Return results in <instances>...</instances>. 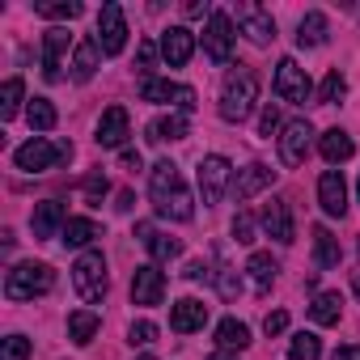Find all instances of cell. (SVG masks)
Here are the masks:
<instances>
[{
  "mask_svg": "<svg viewBox=\"0 0 360 360\" xmlns=\"http://www.w3.org/2000/svg\"><path fill=\"white\" fill-rule=\"evenodd\" d=\"M148 200H153L157 217H165V221L187 225L195 217V200H191V191H187V183H183V174H178L174 161H157L153 165V174H148Z\"/></svg>",
  "mask_w": 360,
  "mask_h": 360,
  "instance_id": "6da1fadb",
  "label": "cell"
},
{
  "mask_svg": "<svg viewBox=\"0 0 360 360\" xmlns=\"http://www.w3.org/2000/svg\"><path fill=\"white\" fill-rule=\"evenodd\" d=\"M259 102V72L238 64L229 77H225V89H221V119L225 123H246L250 110Z\"/></svg>",
  "mask_w": 360,
  "mask_h": 360,
  "instance_id": "7a4b0ae2",
  "label": "cell"
},
{
  "mask_svg": "<svg viewBox=\"0 0 360 360\" xmlns=\"http://www.w3.org/2000/svg\"><path fill=\"white\" fill-rule=\"evenodd\" d=\"M51 288H56V271L47 263L26 259V263H13L5 271V297L9 301H34V297H47Z\"/></svg>",
  "mask_w": 360,
  "mask_h": 360,
  "instance_id": "3957f363",
  "label": "cell"
},
{
  "mask_svg": "<svg viewBox=\"0 0 360 360\" xmlns=\"http://www.w3.org/2000/svg\"><path fill=\"white\" fill-rule=\"evenodd\" d=\"M72 284H77L81 301H89V305H98V301L106 297L110 276H106V259H102V250H85V255L72 263Z\"/></svg>",
  "mask_w": 360,
  "mask_h": 360,
  "instance_id": "277c9868",
  "label": "cell"
},
{
  "mask_svg": "<svg viewBox=\"0 0 360 360\" xmlns=\"http://www.w3.org/2000/svg\"><path fill=\"white\" fill-rule=\"evenodd\" d=\"M68 157H72V144H51L47 136H34V140H26V144L13 153L18 169H26V174H47V169H56V165L68 161Z\"/></svg>",
  "mask_w": 360,
  "mask_h": 360,
  "instance_id": "5b68a950",
  "label": "cell"
},
{
  "mask_svg": "<svg viewBox=\"0 0 360 360\" xmlns=\"http://www.w3.org/2000/svg\"><path fill=\"white\" fill-rule=\"evenodd\" d=\"M140 98H144V102H157V106H174V110H183V115L195 110V89H191V85L161 81V77L140 81Z\"/></svg>",
  "mask_w": 360,
  "mask_h": 360,
  "instance_id": "8992f818",
  "label": "cell"
},
{
  "mask_svg": "<svg viewBox=\"0 0 360 360\" xmlns=\"http://www.w3.org/2000/svg\"><path fill=\"white\" fill-rule=\"evenodd\" d=\"M225 191H233V165L221 153H212L200 161V195H204V204H221Z\"/></svg>",
  "mask_w": 360,
  "mask_h": 360,
  "instance_id": "52a82bcc",
  "label": "cell"
},
{
  "mask_svg": "<svg viewBox=\"0 0 360 360\" xmlns=\"http://www.w3.org/2000/svg\"><path fill=\"white\" fill-rule=\"evenodd\" d=\"M276 94H280L284 102H292V106H305V102H309V94H314L309 72H305L292 56H284V60L276 64Z\"/></svg>",
  "mask_w": 360,
  "mask_h": 360,
  "instance_id": "ba28073f",
  "label": "cell"
},
{
  "mask_svg": "<svg viewBox=\"0 0 360 360\" xmlns=\"http://www.w3.org/2000/svg\"><path fill=\"white\" fill-rule=\"evenodd\" d=\"M233 18L229 13H212L208 26H204V51L212 64H229L233 60Z\"/></svg>",
  "mask_w": 360,
  "mask_h": 360,
  "instance_id": "9c48e42d",
  "label": "cell"
},
{
  "mask_svg": "<svg viewBox=\"0 0 360 360\" xmlns=\"http://www.w3.org/2000/svg\"><path fill=\"white\" fill-rule=\"evenodd\" d=\"M98 47H102V56H119L123 47H127V18H123V9L119 5H102V13H98Z\"/></svg>",
  "mask_w": 360,
  "mask_h": 360,
  "instance_id": "30bf717a",
  "label": "cell"
},
{
  "mask_svg": "<svg viewBox=\"0 0 360 360\" xmlns=\"http://www.w3.org/2000/svg\"><path fill=\"white\" fill-rule=\"evenodd\" d=\"M309 144H314V127H309V119H292V123H284V131H280V161H284V165H305Z\"/></svg>",
  "mask_w": 360,
  "mask_h": 360,
  "instance_id": "8fae6325",
  "label": "cell"
},
{
  "mask_svg": "<svg viewBox=\"0 0 360 360\" xmlns=\"http://www.w3.org/2000/svg\"><path fill=\"white\" fill-rule=\"evenodd\" d=\"M68 47H72V34H68L64 26H51L47 39H43V77H47V81H60V77H64Z\"/></svg>",
  "mask_w": 360,
  "mask_h": 360,
  "instance_id": "7c38bea8",
  "label": "cell"
},
{
  "mask_svg": "<svg viewBox=\"0 0 360 360\" xmlns=\"http://www.w3.org/2000/svg\"><path fill=\"white\" fill-rule=\"evenodd\" d=\"M161 297H165V271L157 263L136 267V276H131V305H161Z\"/></svg>",
  "mask_w": 360,
  "mask_h": 360,
  "instance_id": "4fadbf2b",
  "label": "cell"
},
{
  "mask_svg": "<svg viewBox=\"0 0 360 360\" xmlns=\"http://www.w3.org/2000/svg\"><path fill=\"white\" fill-rule=\"evenodd\" d=\"M276 183V169L271 165H263V161H250L246 169H238L233 174V200L238 204H246V200H255L259 191H267Z\"/></svg>",
  "mask_w": 360,
  "mask_h": 360,
  "instance_id": "5bb4252c",
  "label": "cell"
},
{
  "mask_svg": "<svg viewBox=\"0 0 360 360\" xmlns=\"http://www.w3.org/2000/svg\"><path fill=\"white\" fill-rule=\"evenodd\" d=\"M238 22H242V34L255 43V47H271L276 43V18L259 5H242L238 9Z\"/></svg>",
  "mask_w": 360,
  "mask_h": 360,
  "instance_id": "9a60e30c",
  "label": "cell"
},
{
  "mask_svg": "<svg viewBox=\"0 0 360 360\" xmlns=\"http://www.w3.org/2000/svg\"><path fill=\"white\" fill-rule=\"evenodd\" d=\"M318 204L326 217H343L347 212V183H343V169H322L318 178Z\"/></svg>",
  "mask_w": 360,
  "mask_h": 360,
  "instance_id": "2e32d148",
  "label": "cell"
},
{
  "mask_svg": "<svg viewBox=\"0 0 360 360\" xmlns=\"http://www.w3.org/2000/svg\"><path fill=\"white\" fill-rule=\"evenodd\" d=\"M127 136H131V119H127V110H123V106H106L102 119H98V136H94V140H98L102 148H123Z\"/></svg>",
  "mask_w": 360,
  "mask_h": 360,
  "instance_id": "e0dca14e",
  "label": "cell"
},
{
  "mask_svg": "<svg viewBox=\"0 0 360 360\" xmlns=\"http://www.w3.org/2000/svg\"><path fill=\"white\" fill-rule=\"evenodd\" d=\"M259 225H263V233H267V238H276L280 246H292V242H297V229H292V212H288V204H284V200H271V204L263 208Z\"/></svg>",
  "mask_w": 360,
  "mask_h": 360,
  "instance_id": "ac0fdd59",
  "label": "cell"
},
{
  "mask_svg": "<svg viewBox=\"0 0 360 360\" xmlns=\"http://www.w3.org/2000/svg\"><path fill=\"white\" fill-rule=\"evenodd\" d=\"M161 56H165L169 68H183V64L195 56V34H191L187 26H169V30L161 34Z\"/></svg>",
  "mask_w": 360,
  "mask_h": 360,
  "instance_id": "d6986e66",
  "label": "cell"
},
{
  "mask_svg": "<svg viewBox=\"0 0 360 360\" xmlns=\"http://www.w3.org/2000/svg\"><path fill=\"white\" fill-rule=\"evenodd\" d=\"M204 322H208V305L200 301V297H183L174 309H169V326L178 330V335H191V330H204Z\"/></svg>",
  "mask_w": 360,
  "mask_h": 360,
  "instance_id": "ffe728a7",
  "label": "cell"
},
{
  "mask_svg": "<svg viewBox=\"0 0 360 360\" xmlns=\"http://www.w3.org/2000/svg\"><path fill=\"white\" fill-rule=\"evenodd\" d=\"M64 225H68V217H64V204L60 200H43L34 208V217H30L34 238H56V233H64Z\"/></svg>",
  "mask_w": 360,
  "mask_h": 360,
  "instance_id": "44dd1931",
  "label": "cell"
},
{
  "mask_svg": "<svg viewBox=\"0 0 360 360\" xmlns=\"http://www.w3.org/2000/svg\"><path fill=\"white\" fill-rule=\"evenodd\" d=\"M136 233H140V242L148 246V255H153L157 263H169V259H178V255H183V242H178V238H169V233H157L148 221H144V225H136Z\"/></svg>",
  "mask_w": 360,
  "mask_h": 360,
  "instance_id": "7402d4cb",
  "label": "cell"
},
{
  "mask_svg": "<svg viewBox=\"0 0 360 360\" xmlns=\"http://www.w3.org/2000/svg\"><path fill=\"white\" fill-rule=\"evenodd\" d=\"M318 153L326 157V165H343V161L356 153V144H352V136H347L343 127H330V131L318 136Z\"/></svg>",
  "mask_w": 360,
  "mask_h": 360,
  "instance_id": "603a6c76",
  "label": "cell"
},
{
  "mask_svg": "<svg viewBox=\"0 0 360 360\" xmlns=\"http://www.w3.org/2000/svg\"><path fill=\"white\" fill-rule=\"evenodd\" d=\"M98 60H102V47H98V39H81V43L72 47V81H94V72H98Z\"/></svg>",
  "mask_w": 360,
  "mask_h": 360,
  "instance_id": "cb8c5ba5",
  "label": "cell"
},
{
  "mask_svg": "<svg viewBox=\"0 0 360 360\" xmlns=\"http://www.w3.org/2000/svg\"><path fill=\"white\" fill-rule=\"evenodd\" d=\"M64 246H77V250H85V246H94L98 238H102V229H98V221H89V217H68V225H64Z\"/></svg>",
  "mask_w": 360,
  "mask_h": 360,
  "instance_id": "d4e9b609",
  "label": "cell"
},
{
  "mask_svg": "<svg viewBox=\"0 0 360 360\" xmlns=\"http://www.w3.org/2000/svg\"><path fill=\"white\" fill-rule=\"evenodd\" d=\"M187 115L183 110H169V115H161V119H153V127H148V140L153 144H161V140H183L187 136Z\"/></svg>",
  "mask_w": 360,
  "mask_h": 360,
  "instance_id": "484cf974",
  "label": "cell"
},
{
  "mask_svg": "<svg viewBox=\"0 0 360 360\" xmlns=\"http://www.w3.org/2000/svg\"><path fill=\"white\" fill-rule=\"evenodd\" d=\"M339 259H343L339 238H335L326 225H318V229H314V263H318V267H339Z\"/></svg>",
  "mask_w": 360,
  "mask_h": 360,
  "instance_id": "4316f807",
  "label": "cell"
},
{
  "mask_svg": "<svg viewBox=\"0 0 360 360\" xmlns=\"http://www.w3.org/2000/svg\"><path fill=\"white\" fill-rule=\"evenodd\" d=\"M98 326H102V318H98L94 309H72V314H68V339H72L77 347H85V343L98 335Z\"/></svg>",
  "mask_w": 360,
  "mask_h": 360,
  "instance_id": "83f0119b",
  "label": "cell"
},
{
  "mask_svg": "<svg viewBox=\"0 0 360 360\" xmlns=\"http://www.w3.org/2000/svg\"><path fill=\"white\" fill-rule=\"evenodd\" d=\"M217 343H221L225 352H246V347H250V326L238 322V318H221V326H217Z\"/></svg>",
  "mask_w": 360,
  "mask_h": 360,
  "instance_id": "f1b7e54d",
  "label": "cell"
},
{
  "mask_svg": "<svg viewBox=\"0 0 360 360\" xmlns=\"http://www.w3.org/2000/svg\"><path fill=\"white\" fill-rule=\"evenodd\" d=\"M326 43V13H305L297 22V47H322Z\"/></svg>",
  "mask_w": 360,
  "mask_h": 360,
  "instance_id": "f546056e",
  "label": "cell"
},
{
  "mask_svg": "<svg viewBox=\"0 0 360 360\" xmlns=\"http://www.w3.org/2000/svg\"><path fill=\"white\" fill-rule=\"evenodd\" d=\"M246 271H250V280H255V288H259V292H267V288L276 284V271H280V263H276L271 255H263V250H255V255L246 259Z\"/></svg>",
  "mask_w": 360,
  "mask_h": 360,
  "instance_id": "4dcf8cb0",
  "label": "cell"
},
{
  "mask_svg": "<svg viewBox=\"0 0 360 360\" xmlns=\"http://www.w3.org/2000/svg\"><path fill=\"white\" fill-rule=\"evenodd\" d=\"M339 314H343V297H339V292H318L314 305H309V318H314L318 326H335Z\"/></svg>",
  "mask_w": 360,
  "mask_h": 360,
  "instance_id": "1f68e13d",
  "label": "cell"
},
{
  "mask_svg": "<svg viewBox=\"0 0 360 360\" xmlns=\"http://www.w3.org/2000/svg\"><path fill=\"white\" fill-rule=\"evenodd\" d=\"M22 94H26V85H22V77H9L5 85H0V119H18V110H22Z\"/></svg>",
  "mask_w": 360,
  "mask_h": 360,
  "instance_id": "d6a6232c",
  "label": "cell"
},
{
  "mask_svg": "<svg viewBox=\"0 0 360 360\" xmlns=\"http://www.w3.org/2000/svg\"><path fill=\"white\" fill-rule=\"evenodd\" d=\"M318 356H322V339H318L314 330L292 335V343H288V360H318Z\"/></svg>",
  "mask_w": 360,
  "mask_h": 360,
  "instance_id": "836d02e7",
  "label": "cell"
},
{
  "mask_svg": "<svg viewBox=\"0 0 360 360\" xmlns=\"http://www.w3.org/2000/svg\"><path fill=\"white\" fill-rule=\"evenodd\" d=\"M26 119H30L34 131H51V127H56V106H51L47 98H34V102L26 106Z\"/></svg>",
  "mask_w": 360,
  "mask_h": 360,
  "instance_id": "e575fe53",
  "label": "cell"
},
{
  "mask_svg": "<svg viewBox=\"0 0 360 360\" xmlns=\"http://www.w3.org/2000/svg\"><path fill=\"white\" fill-rule=\"evenodd\" d=\"M343 94H347V77H343L339 68H330L326 81H322V89H318V102H322V106H335Z\"/></svg>",
  "mask_w": 360,
  "mask_h": 360,
  "instance_id": "d590c367",
  "label": "cell"
},
{
  "mask_svg": "<svg viewBox=\"0 0 360 360\" xmlns=\"http://www.w3.org/2000/svg\"><path fill=\"white\" fill-rule=\"evenodd\" d=\"M39 18H47V22H72V18H81V0H60V5H39Z\"/></svg>",
  "mask_w": 360,
  "mask_h": 360,
  "instance_id": "8d00e7d4",
  "label": "cell"
},
{
  "mask_svg": "<svg viewBox=\"0 0 360 360\" xmlns=\"http://www.w3.org/2000/svg\"><path fill=\"white\" fill-rule=\"evenodd\" d=\"M153 339H157V326H153L148 318H140V322L127 326V343H131V347H148Z\"/></svg>",
  "mask_w": 360,
  "mask_h": 360,
  "instance_id": "74e56055",
  "label": "cell"
},
{
  "mask_svg": "<svg viewBox=\"0 0 360 360\" xmlns=\"http://www.w3.org/2000/svg\"><path fill=\"white\" fill-rule=\"evenodd\" d=\"M81 191H85V200H89V204H102V195L110 191V183H106V174H102V169H94V174L85 178V183H81Z\"/></svg>",
  "mask_w": 360,
  "mask_h": 360,
  "instance_id": "f35d334b",
  "label": "cell"
},
{
  "mask_svg": "<svg viewBox=\"0 0 360 360\" xmlns=\"http://www.w3.org/2000/svg\"><path fill=\"white\" fill-rule=\"evenodd\" d=\"M0 360H30V339L26 335H9L0 347Z\"/></svg>",
  "mask_w": 360,
  "mask_h": 360,
  "instance_id": "ab89813d",
  "label": "cell"
},
{
  "mask_svg": "<svg viewBox=\"0 0 360 360\" xmlns=\"http://www.w3.org/2000/svg\"><path fill=\"white\" fill-rule=\"evenodd\" d=\"M136 64H140L144 81H153V64H157V43H153V39H140V47H136Z\"/></svg>",
  "mask_w": 360,
  "mask_h": 360,
  "instance_id": "60d3db41",
  "label": "cell"
},
{
  "mask_svg": "<svg viewBox=\"0 0 360 360\" xmlns=\"http://www.w3.org/2000/svg\"><path fill=\"white\" fill-rule=\"evenodd\" d=\"M233 242H238V246H250V242H255V217H250V212H238V217H233Z\"/></svg>",
  "mask_w": 360,
  "mask_h": 360,
  "instance_id": "b9f144b4",
  "label": "cell"
},
{
  "mask_svg": "<svg viewBox=\"0 0 360 360\" xmlns=\"http://www.w3.org/2000/svg\"><path fill=\"white\" fill-rule=\"evenodd\" d=\"M217 284H221V297H225V301H233V297L242 292V280H238L233 267H221V271H217Z\"/></svg>",
  "mask_w": 360,
  "mask_h": 360,
  "instance_id": "7bdbcfd3",
  "label": "cell"
},
{
  "mask_svg": "<svg viewBox=\"0 0 360 360\" xmlns=\"http://www.w3.org/2000/svg\"><path fill=\"white\" fill-rule=\"evenodd\" d=\"M271 131H280V106H263V115H259V136L271 140Z\"/></svg>",
  "mask_w": 360,
  "mask_h": 360,
  "instance_id": "ee69618b",
  "label": "cell"
},
{
  "mask_svg": "<svg viewBox=\"0 0 360 360\" xmlns=\"http://www.w3.org/2000/svg\"><path fill=\"white\" fill-rule=\"evenodd\" d=\"M263 330H267V339H271V335H284V330H288V314H284V309H271V314L263 318Z\"/></svg>",
  "mask_w": 360,
  "mask_h": 360,
  "instance_id": "f6af8a7d",
  "label": "cell"
},
{
  "mask_svg": "<svg viewBox=\"0 0 360 360\" xmlns=\"http://www.w3.org/2000/svg\"><path fill=\"white\" fill-rule=\"evenodd\" d=\"M183 276H187V280H212V267H208V263H204V259H191V263H187V271H183Z\"/></svg>",
  "mask_w": 360,
  "mask_h": 360,
  "instance_id": "bcb514c9",
  "label": "cell"
},
{
  "mask_svg": "<svg viewBox=\"0 0 360 360\" xmlns=\"http://www.w3.org/2000/svg\"><path fill=\"white\" fill-rule=\"evenodd\" d=\"M119 161H123V169H140V153H136V148H123Z\"/></svg>",
  "mask_w": 360,
  "mask_h": 360,
  "instance_id": "7dc6e473",
  "label": "cell"
},
{
  "mask_svg": "<svg viewBox=\"0 0 360 360\" xmlns=\"http://www.w3.org/2000/svg\"><path fill=\"white\" fill-rule=\"evenodd\" d=\"M183 13H187V18H204V13H208V0H204V5H200V0H187Z\"/></svg>",
  "mask_w": 360,
  "mask_h": 360,
  "instance_id": "c3c4849f",
  "label": "cell"
},
{
  "mask_svg": "<svg viewBox=\"0 0 360 360\" xmlns=\"http://www.w3.org/2000/svg\"><path fill=\"white\" fill-rule=\"evenodd\" d=\"M330 360H360V347H339Z\"/></svg>",
  "mask_w": 360,
  "mask_h": 360,
  "instance_id": "681fc988",
  "label": "cell"
},
{
  "mask_svg": "<svg viewBox=\"0 0 360 360\" xmlns=\"http://www.w3.org/2000/svg\"><path fill=\"white\" fill-rule=\"evenodd\" d=\"M131 200H136L131 191H119V204H115V208H119V212H131Z\"/></svg>",
  "mask_w": 360,
  "mask_h": 360,
  "instance_id": "f907efd6",
  "label": "cell"
},
{
  "mask_svg": "<svg viewBox=\"0 0 360 360\" xmlns=\"http://www.w3.org/2000/svg\"><path fill=\"white\" fill-rule=\"evenodd\" d=\"M208 360H238V352H225V347H217V352H212Z\"/></svg>",
  "mask_w": 360,
  "mask_h": 360,
  "instance_id": "816d5d0a",
  "label": "cell"
},
{
  "mask_svg": "<svg viewBox=\"0 0 360 360\" xmlns=\"http://www.w3.org/2000/svg\"><path fill=\"white\" fill-rule=\"evenodd\" d=\"M352 292H356V297H360V271H356V280H352Z\"/></svg>",
  "mask_w": 360,
  "mask_h": 360,
  "instance_id": "f5cc1de1",
  "label": "cell"
},
{
  "mask_svg": "<svg viewBox=\"0 0 360 360\" xmlns=\"http://www.w3.org/2000/svg\"><path fill=\"white\" fill-rule=\"evenodd\" d=\"M356 255H360V238H356Z\"/></svg>",
  "mask_w": 360,
  "mask_h": 360,
  "instance_id": "db71d44e",
  "label": "cell"
},
{
  "mask_svg": "<svg viewBox=\"0 0 360 360\" xmlns=\"http://www.w3.org/2000/svg\"><path fill=\"white\" fill-rule=\"evenodd\" d=\"M140 360H153V356H140Z\"/></svg>",
  "mask_w": 360,
  "mask_h": 360,
  "instance_id": "11a10c76",
  "label": "cell"
},
{
  "mask_svg": "<svg viewBox=\"0 0 360 360\" xmlns=\"http://www.w3.org/2000/svg\"><path fill=\"white\" fill-rule=\"evenodd\" d=\"M356 191H360V183H356Z\"/></svg>",
  "mask_w": 360,
  "mask_h": 360,
  "instance_id": "9f6ffc18",
  "label": "cell"
},
{
  "mask_svg": "<svg viewBox=\"0 0 360 360\" xmlns=\"http://www.w3.org/2000/svg\"><path fill=\"white\" fill-rule=\"evenodd\" d=\"M356 13H360V9H356Z\"/></svg>",
  "mask_w": 360,
  "mask_h": 360,
  "instance_id": "6f0895ef",
  "label": "cell"
}]
</instances>
